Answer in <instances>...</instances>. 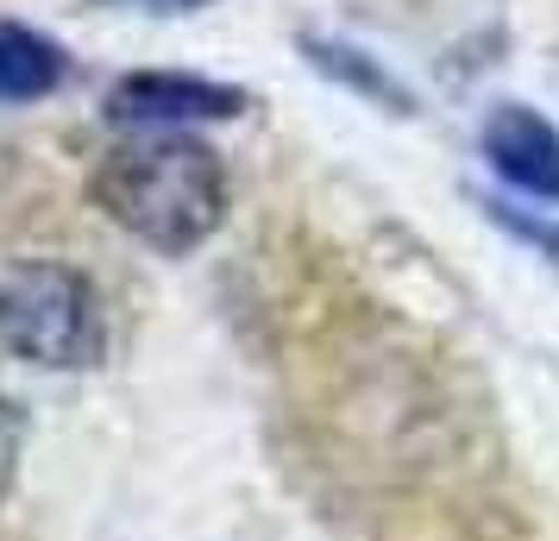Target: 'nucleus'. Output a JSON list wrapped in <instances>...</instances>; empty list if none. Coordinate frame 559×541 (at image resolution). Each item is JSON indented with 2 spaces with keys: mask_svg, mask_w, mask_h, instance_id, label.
I'll return each instance as SVG.
<instances>
[{
  "mask_svg": "<svg viewBox=\"0 0 559 541\" xmlns=\"http://www.w3.org/2000/svg\"><path fill=\"white\" fill-rule=\"evenodd\" d=\"M88 196L139 246L182 258L227 221V164L195 132H127L88 170Z\"/></svg>",
  "mask_w": 559,
  "mask_h": 541,
  "instance_id": "f257e3e1",
  "label": "nucleus"
},
{
  "mask_svg": "<svg viewBox=\"0 0 559 541\" xmlns=\"http://www.w3.org/2000/svg\"><path fill=\"white\" fill-rule=\"evenodd\" d=\"M0 346L38 372H82L102 353V296L76 264L20 258L0 271Z\"/></svg>",
  "mask_w": 559,
  "mask_h": 541,
  "instance_id": "f03ea898",
  "label": "nucleus"
},
{
  "mask_svg": "<svg viewBox=\"0 0 559 541\" xmlns=\"http://www.w3.org/2000/svg\"><path fill=\"white\" fill-rule=\"evenodd\" d=\"M246 107V95L233 82L182 77V70H139L120 77L107 95V120L127 132H182L195 120H233Z\"/></svg>",
  "mask_w": 559,
  "mask_h": 541,
  "instance_id": "7ed1b4c3",
  "label": "nucleus"
},
{
  "mask_svg": "<svg viewBox=\"0 0 559 541\" xmlns=\"http://www.w3.org/2000/svg\"><path fill=\"white\" fill-rule=\"evenodd\" d=\"M484 157L490 170L534 202H559V127L528 102H497L484 114Z\"/></svg>",
  "mask_w": 559,
  "mask_h": 541,
  "instance_id": "20e7f679",
  "label": "nucleus"
},
{
  "mask_svg": "<svg viewBox=\"0 0 559 541\" xmlns=\"http://www.w3.org/2000/svg\"><path fill=\"white\" fill-rule=\"evenodd\" d=\"M57 82H63V51L45 32L20 26V20H0V107L45 102Z\"/></svg>",
  "mask_w": 559,
  "mask_h": 541,
  "instance_id": "39448f33",
  "label": "nucleus"
},
{
  "mask_svg": "<svg viewBox=\"0 0 559 541\" xmlns=\"http://www.w3.org/2000/svg\"><path fill=\"white\" fill-rule=\"evenodd\" d=\"M314 51V63L321 70H333L340 82H353V89H365V95H383V102H403V89L396 82H383L371 63H365V51H340V45H308Z\"/></svg>",
  "mask_w": 559,
  "mask_h": 541,
  "instance_id": "423d86ee",
  "label": "nucleus"
},
{
  "mask_svg": "<svg viewBox=\"0 0 559 541\" xmlns=\"http://www.w3.org/2000/svg\"><path fill=\"white\" fill-rule=\"evenodd\" d=\"M20 447H26V415H20V403L0 397V497H7L13 472H20Z\"/></svg>",
  "mask_w": 559,
  "mask_h": 541,
  "instance_id": "0eeeda50",
  "label": "nucleus"
},
{
  "mask_svg": "<svg viewBox=\"0 0 559 541\" xmlns=\"http://www.w3.org/2000/svg\"><path fill=\"white\" fill-rule=\"evenodd\" d=\"M503 221L522 233V239H534L540 252H559V227H547V221H528V214H503Z\"/></svg>",
  "mask_w": 559,
  "mask_h": 541,
  "instance_id": "6e6552de",
  "label": "nucleus"
},
{
  "mask_svg": "<svg viewBox=\"0 0 559 541\" xmlns=\"http://www.w3.org/2000/svg\"><path fill=\"white\" fill-rule=\"evenodd\" d=\"M107 7H132V13H195L207 0H107Z\"/></svg>",
  "mask_w": 559,
  "mask_h": 541,
  "instance_id": "1a4fd4ad",
  "label": "nucleus"
}]
</instances>
